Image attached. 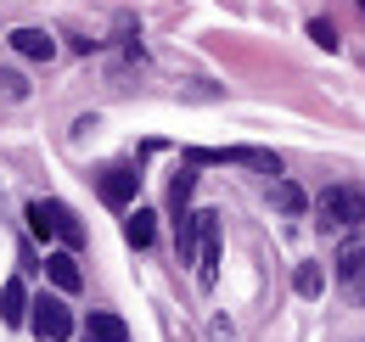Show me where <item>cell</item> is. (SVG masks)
I'll use <instances>...</instances> for the list:
<instances>
[{
	"mask_svg": "<svg viewBox=\"0 0 365 342\" xmlns=\"http://www.w3.org/2000/svg\"><path fill=\"white\" fill-rule=\"evenodd\" d=\"M315 214H320V224H331V230H349V224H360L365 219V191L360 185H326L315 197Z\"/></svg>",
	"mask_w": 365,
	"mask_h": 342,
	"instance_id": "6da1fadb",
	"label": "cell"
},
{
	"mask_svg": "<svg viewBox=\"0 0 365 342\" xmlns=\"http://www.w3.org/2000/svg\"><path fill=\"white\" fill-rule=\"evenodd\" d=\"M220 281V214H202V230H197V286L214 292Z\"/></svg>",
	"mask_w": 365,
	"mask_h": 342,
	"instance_id": "7a4b0ae2",
	"label": "cell"
},
{
	"mask_svg": "<svg viewBox=\"0 0 365 342\" xmlns=\"http://www.w3.org/2000/svg\"><path fill=\"white\" fill-rule=\"evenodd\" d=\"M34 331H40L46 342H68L73 337V309H68L62 298H40L34 303Z\"/></svg>",
	"mask_w": 365,
	"mask_h": 342,
	"instance_id": "3957f363",
	"label": "cell"
},
{
	"mask_svg": "<svg viewBox=\"0 0 365 342\" xmlns=\"http://www.w3.org/2000/svg\"><path fill=\"white\" fill-rule=\"evenodd\" d=\"M135 191H140V174L130 169V163H113V169L101 174V202H107V208H130Z\"/></svg>",
	"mask_w": 365,
	"mask_h": 342,
	"instance_id": "277c9868",
	"label": "cell"
},
{
	"mask_svg": "<svg viewBox=\"0 0 365 342\" xmlns=\"http://www.w3.org/2000/svg\"><path fill=\"white\" fill-rule=\"evenodd\" d=\"M337 281H343V298L354 303V309H365V247H343Z\"/></svg>",
	"mask_w": 365,
	"mask_h": 342,
	"instance_id": "5b68a950",
	"label": "cell"
},
{
	"mask_svg": "<svg viewBox=\"0 0 365 342\" xmlns=\"http://www.w3.org/2000/svg\"><path fill=\"white\" fill-rule=\"evenodd\" d=\"M11 51H17V56H29V62H51V56H56V40H51L46 28H11Z\"/></svg>",
	"mask_w": 365,
	"mask_h": 342,
	"instance_id": "8992f818",
	"label": "cell"
},
{
	"mask_svg": "<svg viewBox=\"0 0 365 342\" xmlns=\"http://www.w3.org/2000/svg\"><path fill=\"white\" fill-rule=\"evenodd\" d=\"M46 214H51V230H56L68 247H85V224L73 219V208H68V202H46Z\"/></svg>",
	"mask_w": 365,
	"mask_h": 342,
	"instance_id": "52a82bcc",
	"label": "cell"
},
{
	"mask_svg": "<svg viewBox=\"0 0 365 342\" xmlns=\"http://www.w3.org/2000/svg\"><path fill=\"white\" fill-rule=\"evenodd\" d=\"M46 275L62 286V292H79V286H85V275H79V258H73V253H51V258H46Z\"/></svg>",
	"mask_w": 365,
	"mask_h": 342,
	"instance_id": "ba28073f",
	"label": "cell"
},
{
	"mask_svg": "<svg viewBox=\"0 0 365 342\" xmlns=\"http://www.w3.org/2000/svg\"><path fill=\"white\" fill-rule=\"evenodd\" d=\"M23 314H29L23 281H6V286H0V320H6V326H23Z\"/></svg>",
	"mask_w": 365,
	"mask_h": 342,
	"instance_id": "9c48e42d",
	"label": "cell"
},
{
	"mask_svg": "<svg viewBox=\"0 0 365 342\" xmlns=\"http://www.w3.org/2000/svg\"><path fill=\"white\" fill-rule=\"evenodd\" d=\"M91 342H130V326H124L118 314L96 309V314H91Z\"/></svg>",
	"mask_w": 365,
	"mask_h": 342,
	"instance_id": "30bf717a",
	"label": "cell"
},
{
	"mask_svg": "<svg viewBox=\"0 0 365 342\" xmlns=\"http://www.w3.org/2000/svg\"><path fill=\"white\" fill-rule=\"evenodd\" d=\"M124 236H130V247H152V236H158V214L135 208V214L124 219Z\"/></svg>",
	"mask_w": 365,
	"mask_h": 342,
	"instance_id": "8fae6325",
	"label": "cell"
},
{
	"mask_svg": "<svg viewBox=\"0 0 365 342\" xmlns=\"http://www.w3.org/2000/svg\"><path fill=\"white\" fill-rule=\"evenodd\" d=\"M270 202L281 208V214H304V208H309V197H304L292 180H270Z\"/></svg>",
	"mask_w": 365,
	"mask_h": 342,
	"instance_id": "7c38bea8",
	"label": "cell"
},
{
	"mask_svg": "<svg viewBox=\"0 0 365 342\" xmlns=\"http://www.w3.org/2000/svg\"><path fill=\"white\" fill-rule=\"evenodd\" d=\"M191 191H197V169L185 163V169L175 174V180H169V208H175V214H185V202H191Z\"/></svg>",
	"mask_w": 365,
	"mask_h": 342,
	"instance_id": "4fadbf2b",
	"label": "cell"
},
{
	"mask_svg": "<svg viewBox=\"0 0 365 342\" xmlns=\"http://www.w3.org/2000/svg\"><path fill=\"white\" fill-rule=\"evenodd\" d=\"M292 286H298V298H320V286H326V275H320V264H298V275H292Z\"/></svg>",
	"mask_w": 365,
	"mask_h": 342,
	"instance_id": "5bb4252c",
	"label": "cell"
},
{
	"mask_svg": "<svg viewBox=\"0 0 365 342\" xmlns=\"http://www.w3.org/2000/svg\"><path fill=\"white\" fill-rule=\"evenodd\" d=\"M29 230H34V236H40V242H51V236H56V230H51V214H46V202H29Z\"/></svg>",
	"mask_w": 365,
	"mask_h": 342,
	"instance_id": "9a60e30c",
	"label": "cell"
},
{
	"mask_svg": "<svg viewBox=\"0 0 365 342\" xmlns=\"http://www.w3.org/2000/svg\"><path fill=\"white\" fill-rule=\"evenodd\" d=\"M309 40H315L320 51H337V28H331V23H309Z\"/></svg>",
	"mask_w": 365,
	"mask_h": 342,
	"instance_id": "2e32d148",
	"label": "cell"
},
{
	"mask_svg": "<svg viewBox=\"0 0 365 342\" xmlns=\"http://www.w3.org/2000/svg\"><path fill=\"white\" fill-rule=\"evenodd\" d=\"M0 85H6V95H11V101H23V95H29V79H23V73H11V68L0 73Z\"/></svg>",
	"mask_w": 365,
	"mask_h": 342,
	"instance_id": "e0dca14e",
	"label": "cell"
},
{
	"mask_svg": "<svg viewBox=\"0 0 365 342\" xmlns=\"http://www.w3.org/2000/svg\"><path fill=\"white\" fill-rule=\"evenodd\" d=\"M360 6H365V0H360Z\"/></svg>",
	"mask_w": 365,
	"mask_h": 342,
	"instance_id": "ac0fdd59",
	"label": "cell"
},
{
	"mask_svg": "<svg viewBox=\"0 0 365 342\" xmlns=\"http://www.w3.org/2000/svg\"><path fill=\"white\" fill-rule=\"evenodd\" d=\"M85 342H91V337H85Z\"/></svg>",
	"mask_w": 365,
	"mask_h": 342,
	"instance_id": "d6986e66",
	"label": "cell"
}]
</instances>
